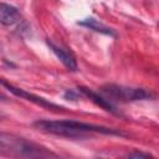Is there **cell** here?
Masks as SVG:
<instances>
[{"mask_svg":"<svg viewBox=\"0 0 159 159\" xmlns=\"http://www.w3.org/2000/svg\"><path fill=\"white\" fill-rule=\"evenodd\" d=\"M34 125L41 132L60 135V137H66V138H83L91 133H102V134H112V135H120V137L124 135V133H122L118 129L89 124V123H82L77 120L42 119V120L35 122Z\"/></svg>","mask_w":159,"mask_h":159,"instance_id":"obj_1","label":"cell"},{"mask_svg":"<svg viewBox=\"0 0 159 159\" xmlns=\"http://www.w3.org/2000/svg\"><path fill=\"white\" fill-rule=\"evenodd\" d=\"M101 92L109 98V101L118 102H135L153 98L154 96L144 88H134L127 86H119L114 83H107L101 87Z\"/></svg>","mask_w":159,"mask_h":159,"instance_id":"obj_2","label":"cell"},{"mask_svg":"<svg viewBox=\"0 0 159 159\" xmlns=\"http://www.w3.org/2000/svg\"><path fill=\"white\" fill-rule=\"evenodd\" d=\"M1 149L9 148V153L14 154L16 157H30V158H36V157H55L53 153L46 150L45 148L36 145L31 142H27L22 138H16V139H5L4 135H1Z\"/></svg>","mask_w":159,"mask_h":159,"instance_id":"obj_3","label":"cell"},{"mask_svg":"<svg viewBox=\"0 0 159 159\" xmlns=\"http://www.w3.org/2000/svg\"><path fill=\"white\" fill-rule=\"evenodd\" d=\"M1 84H2L4 87H6L12 94H15V96H17V97H20V98H25V99H27V101H30V102H32V103H35V104H37V106H41V107H43V108L52 109V111H62V109H65L63 107H61V106H58V104H55V103H52V102H48V101H46V99L42 98V97H39V96H35V94H32V93H29V92H26V91L22 89V88H17V87H15V86L7 83V82L4 81V80L1 81Z\"/></svg>","mask_w":159,"mask_h":159,"instance_id":"obj_4","label":"cell"},{"mask_svg":"<svg viewBox=\"0 0 159 159\" xmlns=\"http://www.w3.org/2000/svg\"><path fill=\"white\" fill-rule=\"evenodd\" d=\"M47 45H48V47L52 50V52L56 55V57L65 65V67H67L70 71H76V70H77V62H76L75 57H73L70 52H67L65 48L57 46L56 43H53V42L50 41V40H47Z\"/></svg>","mask_w":159,"mask_h":159,"instance_id":"obj_5","label":"cell"},{"mask_svg":"<svg viewBox=\"0 0 159 159\" xmlns=\"http://www.w3.org/2000/svg\"><path fill=\"white\" fill-rule=\"evenodd\" d=\"M20 19H21L20 12H19V10L15 6H12L10 4H6V2H1L0 20H1V24L2 25L10 26V25L17 24L20 21Z\"/></svg>","mask_w":159,"mask_h":159,"instance_id":"obj_6","label":"cell"},{"mask_svg":"<svg viewBox=\"0 0 159 159\" xmlns=\"http://www.w3.org/2000/svg\"><path fill=\"white\" fill-rule=\"evenodd\" d=\"M78 89H80L84 96H87L92 102H94L97 106H99L101 108H103L104 111L111 112V113H113V114H118L117 108L111 103V101H109V99H106V98H103L102 96H99L98 93H96V92L91 91L89 88L82 87V86H80V87H78Z\"/></svg>","mask_w":159,"mask_h":159,"instance_id":"obj_7","label":"cell"},{"mask_svg":"<svg viewBox=\"0 0 159 159\" xmlns=\"http://www.w3.org/2000/svg\"><path fill=\"white\" fill-rule=\"evenodd\" d=\"M77 24L81 25V26H86V27H88L89 30H93V31L99 32V34H103V35H108V36H113V37L117 36V34H116L111 27L103 25L102 22H99V21L96 20L94 17H87V19H84V20H82V21H78Z\"/></svg>","mask_w":159,"mask_h":159,"instance_id":"obj_8","label":"cell"},{"mask_svg":"<svg viewBox=\"0 0 159 159\" xmlns=\"http://www.w3.org/2000/svg\"><path fill=\"white\" fill-rule=\"evenodd\" d=\"M63 97H65L66 99H68V101H77L78 94H77L75 91H72V89H67V91L65 92Z\"/></svg>","mask_w":159,"mask_h":159,"instance_id":"obj_9","label":"cell"},{"mask_svg":"<svg viewBox=\"0 0 159 159\" xmlns=\"http://www.w3.org/2000/svg\"><path fill=\"white\" fill-rule=\"evenodd\" d=\"M127 157L128 158H149V157H152L150 154H148V153H142V152H133V153H129V154H127Z\"/></svg>","mask_w":159,"mask_h":159,"instance_id":"obj_10","label":"cell"}]
</instances>
